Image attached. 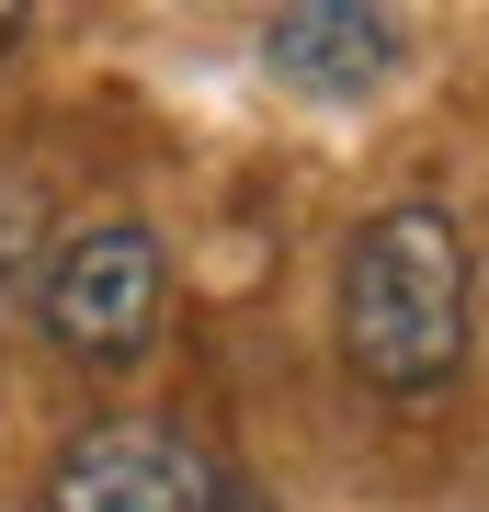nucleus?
<instances>
[{"label": "nucleus", "mask_w": 489, "mask_h": 512, "mask_svg": "<svg viewBox=\"0 0 489 512\" xmlns=\"http://www.w3.org/2000/svg\"><path fill=\"white\" fill-rule=\"evenodd\" d=\"M478 342V251L444 205H387L342 251V365L387 399H433Z\"/></svg>", "instance_id": "f257e3e1"}, {"label": "nucleus", "mask_w": 489, "mask_h": 512, "mask_svg": "<svg viewBox=\"0 0 489 512\" xmlns=\"http://www.w3.org/2000/svg\"><path fill=\"white\" fill-rule=\"evenodd\" d=\"M35 308H46V342L69 353V365H137V353L160 342V319H171V251L137 217L69 228L46 251Z\"/></svg>", "instance_id": "f03ea898"}, {"label": "nucleus", "mask_w": 489, "mask_h": 512, "mask_svg": "<svg viewBox=\"0 0 489 512\" xmlns=\"http://www.w3.org/2000/svg\"><path fill=\"white\" fill-rule=\"evenodd\" d=\"M35 512H228V478L182 421H91L46 467Z\"/></svg>", "instance_id": "7ed1b4c3"}, {"label": "nucleus", "mask_w": 489, "mask_h": 512, "mask_svg": "<svg viewBox=\"0 0 489 512\" xmlns=\"http://www.w3.org/2000/svg\"><path fill=\"white\" fill-rule=\"evenodd\" d=\"M262 57L273 80H296V92H376L387 69H399V12H364V0H296V12L262 23Z\"/></svg>", "instance_id": "20e7f679"}, {"label": "nucleus", "mask_w": 489, "mask_h": 512, "mask_svg": "<svg viewBox=\"0 0 489 512\" xmlns=\"http://www.w3.org/2000/svg\"><path fill=\"white\" fill-rule=\"evenodd\" d=\"M23 35H35V23H23V12H0V57H12V46H23Z\"/></svg>", "instance_id": "39448f33"}]
</instances>
